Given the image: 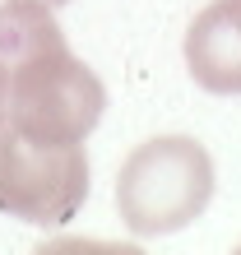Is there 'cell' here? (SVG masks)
I'll return each instance as SVG.
<instances>
[{
    "label": "cell",
    "instance_id": "cell-1",
    "mask_svg": "<svg viewBox=\"0 0 241 255\" xmlns=\"http://www.w3.org/2000/svg\"><path fill=\"white\" fill-rule=\"evenodd\" d=\"M0 65L9 74V126H19L23 134L84 144L102 121L107 88L70 51L51 5H0Z\"/></svg>",
    "mask_w": 241,
    "mask_h": 255
},
{
    "label": "cell",
    "instance_id": "cell-2",
    "mask_svg": "<svg viewBox=\"0 0 241 255\" xmlns=\"http://www.w3.org/2000/svg\"><path fill=\"white\" fill-rule=\"evenodd\" d=\"M214 195V162L186 134L148 139L116 172V209L134 237H167L204 214Z\"/></svg>",
    "mask_w": 241,
    "mask_h": 255
},
{
    "label": "cell",
    "instance_id": "cell-3",
    "mask_svg": "<svg viewBox=\"0 0 241 255\" xmlns=\"http://www.w3.org/2000/svg\"><path fill=\"white\" fill-rule=\"evenodd\" d=\"M88 200V158L84 144L37 139L19 126H0V214L60 228Z\"/></svg>",
    "mask_w": 241,
    "mask_h": 255
},
{
    "label": "cell",
    "instance_id": "cell-4",
    "mask_svg": "<svg viewBox=\"0 0 241 255\" xmlns=\"http://www.w3.org/2000/svg\"><path fill=\"white\" fill-rule=\"evenodd\" d=\"M186 65L209 93H241V0H214L186 28Z\"/></svg>",
    "mask_w": 241,
    "mask_h": 255
},
{
    "label": "cell",
    "instance_id": "cell-5",
    "mask_svg": "<svg viewBox=\"0 0 241 255\" xmlns=\"http://www.w3.org/2000/svg\"><path fill=\"white\" fill-rule=\"evenodd\" d=\"M9 121V74H5V65H0V126Z\"/></svg>",
    "mask_w": 241,
    "mask_h": 255
},
{
    "label": "cell",
    "instance_id": "cell-6",
    "mask_svg": "<svg viewBox=\"0 0 241 255\" xmlns=\"http://www.w3.org/2000/svg\"><path fill=\"white\" fill-rule=\"evenodd\" d=\"M42 5H51V9H56V5H65V0H42Z\"/></svg>",
    "mask_w": 241,
    "mask_h": 255
}]
</instances>
